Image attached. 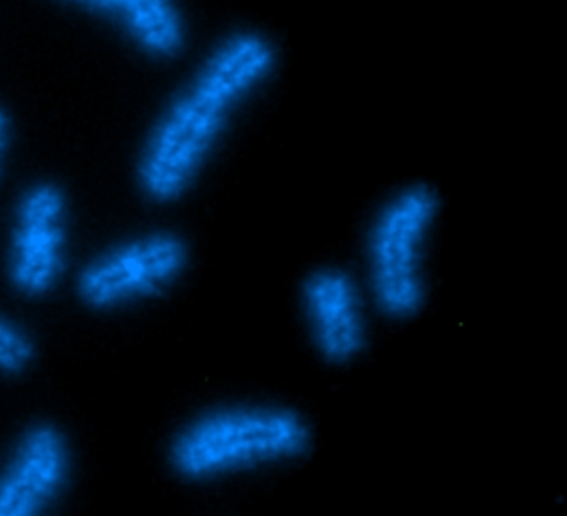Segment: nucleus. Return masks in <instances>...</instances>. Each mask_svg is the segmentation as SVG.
Listing matches in <instances>:
<instances>
[{"mask_svg": "<svg viewBox=\"0 0 567 516\" xmlns=\"http://www.w3.org/2000/svg\"><path fill=\"white\" fill-rule=\"evenodd\" d=\"M118 27L148 60L173 61L188 44V23L178 0H63Z\"/></svg>", "mask_w": 567, "mask_h": 516, "instance_id": "6e6552de", "label": "nucleus"}, {"mask_svg": "<svg viewBox=\"0 0 567 516\" xmlns=\"http://www.w3.org/2000/svg\"><path fill=\"white\" fill-rule=\"evenodd\" d=\"M279 48L270 34L234 29L205 53L152 120L133 164L141 196L173 206L196 186L239 111L274 79Z\"/></svg>", "mask_w": 567, "mask_h": 516, "instance_id": "f257e3e1", "label": "nucleus"}, {"mask_svg": "<svg viewBox=\"0 0 567 516\" xmlns=\"http://www.w3.org/2000/svg\"><path fill=\"white\" fill-rule=\"evenodd\" d=\"M71 444L52 420H34L0 465V516H47L71 477Z\"/></svg>", "mask_w": 567, "mask_h": 516, "instance_id": "0eeeda50", "label": "nucleus"}, {"mask_svg": "<svg viewBox=\"0 0 567 516\" xmlns=\"http://www.w3.org/2000/svg\"><path fill=\"white\" fill-rule=\"evenodd\" d=\"M442 213L436 186L414 180L383 199L364 234V276L380 316L416 319L427 305V247Z\"/></svg>", "mask_w": 567, "mask_h": 516, "instance_id": "7ed1b4c3", "label": "nucleus"}, {"mask_svg": "<svg viewBox=\"0 0 567 516\" xmlns=\"http://www.w3.org/2000/svg\"><path fill=\"white\" fill-rule=\"evenodd\" d=\"M313 425L289 404H218L192 416L165 446L183 483L202 484L295 464L310 454Z\"/></svg>", "mask_w": 567, "mask_h": 516, "instance_id": "f03ea898", "label": "nucleus"}, {"mask_svg": "<svg viewBox=\"0 0 567 516\" xmlns=\"http://www.w3.org/2000/svg\"><path fill=\"white\" fill-rule=\"evenodd\" d=\"M192 249L183 234L167 228L122 239L90 258L74 278L80 305L113 311L164 295L183 279Z\"/></svg>", "mask_w": 567, "mask_h": 516, "instance_id": "20e7f679", "label": "nucleus"}, {"mask_svg": "<svg viewBox=\"0 0 567 516\" xmlns=\"http://www.w3.org/2000/svg\"><path fill=\"white\" fill-rule=\"evenodd\" d=\"M300 310L313 350L324 364L348 367L369 348L363 289L342 266H316L303 276Z\"/></svg>", "mask_w": 567, "mask_h": 516, "instance_id": "423d86ee", "label": "nucleus"}, {"mask_svg": "<svg viewBox=\"0 0 567 516\" xmlns=\"http://www.w3.org/2000/svg\"><path fill=\"white\" fill-rule=\"evenodd\" d=\"M69 265V196L60 183L37 180L16 199L8 230L7 278L27 300L50 297Z\"/></svg>", "mask_w": 567, "mask_h": 516, "instance_id": "39448f33", "label": "nucleus"}, {"mask_svg": "<svg viewBox=\"0 0 567 516\" xmlns=\"http://www.w3.org/2000/svg\"><path fill=\"white\" fill-rule=\"evenodd\" d=\"M37 340L23 324L0 313V376L25 374L37 361Z\"/></svg>", "mask_w": 567, "mask_h": 516, "instance_id": "1a4fd4ad", "label": "nucleus"}, {"mask_svg": "<svg viewBox=\"0 0 567 516\" xmlns=\"http://www.w3.org/2000/svg\"><path fill=\"white\" fill-rule=\"evenodd\" d=\"M10 145H12V118L7 109L0 105V179L4 175Z\"/></svg>", "mask_w": 567, "mask_h": 516, "instance_id": "9d476101", "label": "nucleus"}]
</instances>
